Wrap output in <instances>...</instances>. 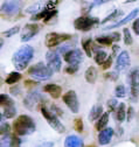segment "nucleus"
<instances>
[{
	"label": "nucleus",
	"instance_id": "f257e3e1",
	"mask_svg": "<svg viewBox=\"0 0 139 147\" xmlns=\"http://www.w3.org/2000/svg\"><path fill=\"white\" fill-rule=\"evenodd\" d=\"M13 130L15 136L18 137H24V136H29L35 132L36 126L34 119L27 115H21L15 119L13 123Z\"/></svg>",
	"mask_w": 139,
	"mask_h": 147
},
{
	"label": "nucleus",
	"instance_id": "f03ea898",
	"mask_svg": "<svg viewBox=\"0 0 139 147\" xmlns=\"http://www.w3.org/2000/svg\"><path fill=\"white\" fill-rule=\"evenodd\" d=\"M34 56V49L30 46H24L16 50L12 56V63L16 70H25Z\"/></svg>",
	"mask_w": 139,
	"mask_h": 147
},
{
	"label": "nucleus",
	"instance_id": "7ed1b4c3",
	"mask_svg": "<svg viewBox=\"0 0 139 147\" xmlns=\"http://www.w3.org/2000/svg\"><path fill=\"white\" fill-rule=\"evenodd\" d=\"M53 70H51L48 65H46L43 62H39L36 64L32 65L28 69V74L29 76H32L36 82H41V81H47L53 76Z\"/></svg>",
	"mask_w": 139,
	"mask_h": 147
},
{
	"label": "nucleus",
	"instance_id": "20e7f679",
	"mask_svg": "<svg viewBox=\"0 0 139 147\" xmlns=\"http://www.w3.org/2000/svg\"><path fill=\"white\" fill-rule=\"evenodd\" d=\"M57 4H59L57 1H49V3H47V4L43 6V8H42L41 12L32 15L30 20H32V21L42 20L43 22L48 24L49 20H51V19H53V18L57 14V9H56Z\"/></svg>",
	"mask_w": 139,
	"mask_h": 147
},
{
	"label": "nucleus",
	"instance_id": "39448f33",
	"mask_svg": "<svg viewBox=\"0 0 139 147\" xmlns=\"http://www.w3.org/2000/svg\"><path fill=\"white\" fill-rule=\"evenodd\" d=\"M43 102H46V98L43 97V95H41L39 91H29L26 95L25 99H24V105L29 110V111H38V110L42 109Z\"/></svg>",
	"mask_w": 139,
	"mask_h": 147
},
{
	"label": "nucleus",
	"instance_id": "423d86ee",
	"mask_svg": "<svg viewBox=\"0 0 139 147\" xmlns=\"http://www.w3.org/2000/svg\"><path fill=\"white\" fill-rule=\"evenodd\" d=\"M98 24H99V19H98V18L88 16V15H82V16H78L77 19H75L74 27H75V29L81 30V32H88V30L92 29Z\"/></svg>",
	"mask_w": 139,
	"mask_h": 147
},
{
	"label": "nucleus",
	"instance_id": "0eeeda50",
	"mask_svg": "<svg viewBox=\"0 0 139 147\" xmlns=\"http://www.w3.org/2000/svg\"><path fill=\"white\" fill-rule=\"evenodd\" d=\"M41 115L43 116V118L47 120V123L49 124V126L53 128V130H55L57 133H64L65 132V127L64 125L60 121V119L57 118L56 115H54L51 111H49V110L43 106L41 109Z\"/></svg>",
	"mask_w": 139,
	"mask_h": 147
},
{
	"label": "nucleus",
	"instance_id": "6e6552de",
	"mask_svg": "<svg viewBox=\"0 0 139 147\" xmlns=\"http://www.w3.org/2000/svg\"><path fill=\"white\" fill-rule=\"evenodd\" d=\"M0 104L4 107V112L1 115V119L6 118V119H11L14 118L16 115V109L14 106V102L13 99L6 95V94H1L0 95Z\"/></svg>",
	"mask_w": 139,
	"mask_h": 147
},
{
	"label": "nucleus",
	"instance_id": "1a4fd4ad",
	"mask_svg": "<svg viewBox=\"0 0 139 147\" xmlns=\"http://www.w3.org/2000/svg\"><path fill=\"white\" fill-rule=\"evenodd\" d=\"M72 39V35L70 34H65V33H55V32H51L48 33L46 35V46L48 48H55L57 46H60L61 43L69 41Z\"/></svg>",
	"mask_w": 139,
	"mask_h": 147
},
{
	"label": "nucleus",
	"instance_id": "9d476101",
	"mask_svg": "<svg viewBox=\"0 0 139 147\" xmlns=\"http://www.w3.org/2000/svg\"><path fill=\"white\" fill-rule=\"evenodd\" d=\"M130 82V92H131V99L134 102L139 97V68L133 69L128 77Z\"/></svg>",
	"mask_w": 139,
	"mask_h": 147
},
{
	"label": "nucleus",
	"instance_id": "9b49d317",
	"mask_svg": "<svg viewBox=\"0 0 139 147\" xmlns=\"http://www.w3.org/2000/svg\"><path fill=\"white\" fill-rule=\"evenodd\" d=\"M62 100L63 103L68 106V109L70 110L73 113H77L80 110V102L77 98V95L74 90H69L62 96Z\"/></svg>",
	"mask_w": 139,
	"mask_h": 147
},
{
	"label": "nucleus",
	"instance_id": "f8f14e48",
	"mask_svg": "<svg viewBox=\"0 0 139 147\" xmlns=\"http://www.w3.org/2000/svg\"><path fill=\"white\" fill-rule=\"evenodd\" d=\"M46 61H47V65L53 70V71H60L61 67H62V62H61V57L57 51L55 50H49L46 54Z\"/></svg>",
	"mask_w": 139,
	"mask_h": 147
},
{
	"label": "nucleus",
	"instance_id": "ddd939ff",
	"mask_svg": "<svg viewBox=\"0 0 139 147\" xmlns=\"http://www.w3.org/2000/svg\"><path fill=\"white\" fill-rule=\"evenodd\" d=\"M63 60L69 64V65H76L83 61V53L80 49H72L70 51H68L63 55Z\"/></svg>",
	"mask_w": 139,
	"mask_h": 147
},
{
	"label": "nucleus",
	"instance_id": "4468645a",
	"mask_svg": "<svg viewBox=\"0 0 139 147\" xmlns=\"http://www.w3.org/2000/svg\"><path fill=\"white\" fill-rule=\"evenodd\" d=\"M40 30V26L36 25V24H27L25 26V28L22 29V33H21V42H27L29 41L30 39H33Z\"/></svg>",
	"mask_w": 139,
	"mask_h": 147
},
{
	"label": "nucleus",
	"instance_id": "2eb2a0df",
	"mask_svg": "<svg viewBox=\"0 0 139 147\" xmlns=\"http://www.w3.org/2000/svg\"><path fill=\"white\" fill-rule=\"evenodd\" d=\"M131 64V61H130V55L126 50H123L120 51V54L117 56V60H116V71H123L125 69H128Z\"/></svg>",
	"mask_w": 139,
	"mask_h": 147
},
{
	"label": "nucleus",
	"instance_id": "dca6fc26",
	"mask_svg": "<svg viewBox=\"0 0 139 147\" xmlns=\"http://www.w3.org/2000/svg\"><path fill=\"white\" fill-rule=\"evenodd\" d=\"M138 14H139V7H138V8H136V9H133V11H131V12H130L125 18H124V19H121L120 21H117L116 24L110 25V26H108V27H104L103 29H104V30H109V29L118 28V27H120V26H123V25H125V24L130 22L131 20H136Z\"/></svg>",
	"mask_w": 139,
	"mask_h": 147
},
{
	"label": "nucleus",
	"instance_id": "f3484780",
	"mask_svg": "<svg viewBox=\"0 0 139 147\" xmlns=\"http://www.w3.org/2000/svg\"><path fill=\"white\" fill-rule=\"evenodd\" d=\"M21 4L19 1H6L1 5V12L6 15H14L19 12Z\"/></svg>",
	"mask_w": 139,
	"mask_h": 147
},
{
	"label": "nucleus",
	"instance_id": "a211bd4d",
	"mask_svg": "<svg viewBox=\"0 0 139 147\" xmlns=\"http://www.w3.org/2000/svg\"><path fill=\"white\" fill-rule=\"evenodd\" d=\"M119 40H120V34L118 32H113V33L108 34V35L98 36L96 39V41L103 46H111L113 41H119Z\"/></svg>",
	"mask_w": 139,
	"mask_h": 147
},
{
	"label": "nucleus",
	"instance_id": "6ab92c4d",
	"mask_svg": "<svg viewBox=\"0 0 139 147\" xmlns=\"http://www.w3.org/2000/svg\"><path fill=\"white\" fill-rule=\"evenodd\" d=\"M113 134H115V131H113L112 127L104 128V130L101 131L99 134H98V142H99V145H108L111 141Z\"/></svg>",
	"mask_w": 139,
	"mask_h": 147
},
{
	"label": "nucleus",
	"instance_id": "aec40b11",
	"mask_svg": "<svg viewBox=\"0 0 139 147\" xmlns=\"http://www.w3.org/2000/svg\"><path fill=\"white\" fill-rule=\"evenodd\" d=\"M43 91L47 94H49L53 98H59L62 94V88L57 84H47L43 86Z\"/></svg>",
	"mask_w": 139,
	"mask_h": 147
},
{
	"label": "nucleus",
	"instance_id": "412c9836",
	"mask_svg": "<svg viewBox=\"0 0 139 147\" xmlns=\"http://www.w3.org/2000/svg\"><path fill=\"white\" fill-rule=\"evenodd\" d=\"M64 147H84V144L82 139H80L77 136H68L64 140Z\"/></svg>",
	"mask_w": 139,
	"mask_h": 147
},
{
	"label": "nucleus",
	"instance_id": "4be33fe9",
	"mask_svg": "<svg viewBox=\"0 0 139 147\" xmlns=\"http://www.w3.org/2000/svg\"><path fill=\"white\" fill-rule=\"evenodd\" d=\"M103 106L101 104H96L91 107L90 112H89V120L90 121H95L96 119H99L102 116H103Z\"/></svg>",
	"mask_w": 139,
	"mask_h": 147
},
{
	"label": "nucleus",
	"instance_id": "5701e85b",
	"mask_svg": "<svg viewBox=\"0 0 139 147\" xmlns=\"http://www.w3.org/2000/svg\"><path fill=\"white\" fill-rule=\"evenodd\" d=\"M82 47H83V49H84V51H85V54H86V56H88V57H92L94 50H96V51L98 50L97 47H96V45L94 43V41L91 39L84 40L82 42Z\"/></svg>",
	"mask_w": 139,
	"mask_h": 147
},
{
	"label": "nucleus",
	"instance_id": "b1692460",
	"mask_svg": "<svg viewBox=\"0 0 139 147\" xmlns=\"http://www.w3.org/2000/svg\"><path fill=\"white\" fill-rule=\"evenodd\" d=\"M84 77H85V81L88 82V83L94 84V83L96 82V80H97V70H96V68L90 65L88 69L85 70Z\"/></svg>",
	"mask_w": 139,
	"mask_h": 147
},
{
	"label": "nucleus",
	"instance_id": "393cba45",
	"mask_svg": "<svg viewBox=\"0 0 139 147\" xmlns=\"http://www.w3.org/2000/svg\"><path fill=\"white\" fill-rule=\"evenodd\" d=\"M109 117H110V113L109 112H104L103 113V116L97 120V123H96V125H95V128L97 131H103L104 128H107L105 126L108 125V123H109Z\"/></svg>",
	"mask_w": 139,
	"mask_h": 147
},
{
	"label": "nucleus",
	"instance_id": "a878e982",
	"mask_svg": "<svg viewBox=\"0 0 139 147\" xmlns=\"http://www.w3.org/2000/svg\"><path fill=\"white\" fill-rule=\"evenodd\" d=\"M126 118V106L124 103H119L117 110H116V119L121 123V121H124Z\"/></svg>",
	"mask_w": 139,
	"mask_h": 147
},
{
	"label": "nucleus",
	"instance_id": "bb28decb",
	"mask_svg": "<svg viewBox=\"0 0 139 147\" xmlns=\"http://www.w3.org/2000/svg\"><path fill=\"white\" fill-rule=\"evenodd\" d=\"M21 74L20 72H18V71H12V72H9L8 74V76L6 77V80H5V82H6V84H8V85H13V84H15V83H18L20 80H21Z\"/></svg>",
	"mask_w": 139,
	"mask_h": 147
},
{
	"label": "nucleus",
	"instance_id": "cd10ccee",
	"mask_svg": "<svg viewBox=\"0 0 139 147\" xmlns=\"http://www.w3.org/2000/svg\"><path fill=\"white\" fill-rule=\"evenodd\" d=\"M94 59H95V62L97 63V64H99V65H103L104 63L107 62V60L109 59V56H108V54L104 51V50H97L96 53H95V56H94Z\"/></svg>",
	"mask_w": 139,
	"mask_h": 147
},
{
	"label": "nucleus",
	"instance_id": "c85d7f7f",
	"mask_svg": "<svg viewBox=\"0 0 139 147\" xmlns=\"http://www.w3.org/2000/svg\"><path fill=\"white\" fill-rule=\"evenodd\" d=\"M121 15H123V11H120V9H115L112 13H110L108 16L104 18V19L101 21V24H107V22H109V21L117 20L118 18H120Z\"/></svg>",
	"mask_w": 139,
	"mask_h": 147
},
{
	"label": "nucleus",
	"instance_id": "c756f323",
	"mask_svg": "<svg viewBox=\"0 0 139 147\" xmlns=\"http://www.w3.org/2000/svg\"><path fill=\"white\" fill-rule=\"evenodd\" d=\"M104 3H105V0H103V1H92V3H85V4H84V6H83V8H82V12H83V13H84V15H85L86 13L91 12V9H92L94 7H96V6H99V5L104 4Z\"/></svg>",
	"mask_w": 139,
	"mask_h": 147
},
{
	"label": "nucleus",
	"instance_id": "7c9ffc66",
	"mask_svg": "<svg viewBox=\"0 0 139 147\" xmlns=\"http://www.w3.org/2000/svg\"><path fill=\"white\" fill-rule=\"evenodd\" d=\"M43 6H45V5H41V4H34V5L29 6V7H27V8H26V12H27V13H30V14L34 15V14H36V13L41 12L42 8H43Z\"/></svg>",
	"mask_w": 139,
	"mask_h": 147
},
{
	"label": "nucleus",
	"instance_id": "2f4dec72",
	"mask_svg": "<svg viewBox=\"0 0 139 147\" xmlns=\"http://www.w3.org/2000/svg\"><path fill=\"white\" fill-rule=\"evenodd\" d=\"M126 95V90H125V86L123 84H119L116 86L115 89V96L118 97V98H124Z\"/></svg>",
	"mask_w": 139,
	"mask_h": 147
},
{
	"label": "nucleus",
	"instance_id": "473e14b6",
	"mask_svg": "<svg viewBox=\"0 0 139 147\" xmlns=\"http://www.w3.org/2000/svg\"><path fill=\"white\" fill-rule=\"evenodd\" d=\"M13 142V136H3L1 137V142H0V147H11Z\"/></svg>",
	"mask_w": 139,
	"mask_h": 147
},
{
	"label": "nucleus",
	"instance_id": "72a5a7b5",
	"mask_svg": "<svg viewBox=\"0 0 139 147\" xmlns=\"http://www.w3.org/2000/svg\"><path fill=\"white\" fill-rule=\"evenodd\" d=\"M123 35H124V43L126 46H131L133 43V39H132V36H131V33L128 28L123 29Z\"/></svg>",
	"mask_w": 139,
	"mask_h": 147
},
{
	"label": "nucleus",
	"instance_id": "f704fd0d",
	"mask_svg": "<svg viewBox=\"0 0 139 147\" xmlns=\"http://www.w3.org/2000/svg\"><path fill=\"white\" fill-rule=\"evenodd\" d=\"M107 105H108V110H109V112H113V111H116V110H117V107H118L119 103H118L115 98H112V99H109V100L107 102Z\"/></svg>",
	"mask_w": 139,
	"mask_h": 147
},
{
	"label": "nucleus",
	"instance_id": "c9c22d12",
	"mask_svg": "<svg viewBox=\"0 0 139 147\" xmlns=\"http://www.w3.org/2000/svg\"><path fill=\"white\" fill-rule=\"evenodd\" d=\"M104 78L115 82V81H117V80L119 78V72H118V71H110V72H107V74H104Z\"/></svg>",
	"mask_w": 139,
	"mask_h": 147
},
{
	"label": "nucleus",
	"instance_id": "e433bc0d",
	"mask_svg": "<svg viewBox=\"0 0 139 147\" xmlns=\"http://www.w3.org/2000/svg\"><path fill=\"white\" fill-rule=\"evenodd\" d=\"M19 30H20V27L19 26H15V27H12L11 29L4 32L3 34H4V36H6V38H11V36L15 35L16 33H19Z\"/></svg>",
	"mask_w": 139,
	"mask_h": 147
},
{
	"label": "nucleus",
	"instance_id": "4c0bfd02",
	"mask_svg": "<svg viewBox=\"0 0 139 147\" xmlns=\"http://www.w3.org/2000/svg\"><path fill=\"white\" fill-rule=\"evenodd\" d=\"M74 127H75V130L80 133L83 131V120H82V118H76L74 120Z\"/></svg>",
	"mask_w": 139,
	"mask_h": 147
},
{
	"label": "nucleus",
	"instance_id": "58836bf2",
	"mask_svg": "<svg viewBox=\"0 0 139 147\" xmlns=\"http://www.w3.org/2000/svg\"><path fill=\"white\" fill-rule=\"evenodd\" d=\"M9 125L7 123H4L1 121V128H0V131H1V137L3 136H8L9 134Z\"/></svg>",
	"mask_w": 139,
	"mask_h": 147
},
{
	"label": "nucleus",
	"instance_id": "ea45409f",
	"mask_svg": "<svg viewBox=\"0 0 139 147\" xmlns=\"http://www.w3.org/2000/svg\"><path fill=\"white\" fill-rule=\"evenodd\" d=\"M9 92H11L13 96H19V95H21V88H20L19 85H13V86H11V89H9Z\"/></svg>",
	"mask_w": 139,
	"mask_h": 147
},
{
	"label": "nucleus",
	"instance_id": "a19ab883",
	"mask_svg": "<svg viewBox=\"0 0 139 147\" xmlns=\"http://www.w3.org/2000/svg\"><path fill=\"white\" fill-rule=\"evenodd\" d=\"M34 147H54V142L53 141H42L36 144Z\"/></svg>",
	"mask_w": 139,
	"mask_h": 147
},
{
	"label": "nucleus",
	"instance_id": "79ce46f5",
	"mask_svg": "<svg viewBox=\"0 0 139 147\" xmlns=\"http://www.w3.org/2000/svg\"><path fill=\"white\" fill-rule=\"evenodd\" d=\"M112 60H113V56H112V55H110V56H109V59L107 60V62H105V63H104V64L102 65V69H104V70L109 69V68L112 65Z\"/></svg>",
	"mask_w": 139,
	"mask_h": 147
},
{
	"label": "nucleus",
	"instance_id": "37998d69",
	"mask_svg": "<svg viewBox=\"0 0 139 147\" xmlns=\"http://www.w3.org/2000/svg\"><path fill=\"white\" fill-rule=\"evenodd\" d=\"M78 70V67H76V65H69V67H67L65 69H64V71L67 72V74H75L76 71Z\"/></svg>",
	"mask_w": 139,
	"mask_h": 147
},
{
	"label": "nucleus",
	"instance_id": "c03bdc74",
	"mask_svg": "<svg viewBox=\"0 0 139 147\" xmlns=\"http://www.w3.org/2000/svg\"><path fill=\"white\" fill-rule=\"evenodd\" d=\"M132 29H133V32H134L137 35H139V18H137V19L133 21V24H132Z\"/></svg>",
	"mask_w": 139,
	"mask_h": 147
},
{
	"label": "nucleus",
	"instance_id": "a18cd8bd",
	"mask_svg": "<svg viewBox=\"0 0 139 147\" xmlns=\"http://www.w3.org/2000/svg\"><path fill=\"white\" fill-rule=\"evenodd\" d=\"M51 112H53L54 115H56V116H62V115H63V111H62L60 107H57L56 105L51 106Z\"/></svg>",
	"mask_w": 139,
	"mask_h": 147
},
{
	"label": "nucleus",
	"instance_id": "49530a36",
	"mask_svg": "<svg viewBox=\"0 0 139 147\" xmlns=\"http://www.w3.org/2000/svg\"><path fill=\"white\" fill-rule=\"evenodd\" d=\"M20 146H21V140L16 136H13V142L11 147H20Z\"/></svg>",
	"mask_w": 139,
	"mask_h": 147
},
{
	"label": "nucleus",
	"instance_id": "de8ad7c7",
	"mask_svg": "<svg viewBox=\"0 0 139 147\" xmlns=\"http://www.w3.org/2000/svg\"><path fill=\"white\" fill-rule=\"evenodd\" d=\"M119 48H120V47H119L118 45H113V46H112V54H111V55H112L113 57L117 56V53L119 51Z\"/></svg>",
	"mask_w": 139,
	"mask_h": 147
},
{
	"label": "nucleus",
	"instance_id": "09e8293b",
	"mask_svg": "<svg viewBox=\"0 0 139 147\" xmlns=\"http://www.w3.org/2000/svg\"><path fill=\"white\" fill-rule=\"evenodd\" d=\"M133 112H134L133 107H129V109H128V121H130V120H131V118L133 117V115H134Z\"/></svg>",
	"mask_w": 139,
	"mask_h": 147
},
{
	"label": "nucleus",
	"instance_id": "8fccbe9b",
	"mask_svg": "<svg viewBox=\"0 0 139 147\" xmlns=\"http://www.w3.org/2000/svg\"><path fill=\"white\" fill-rule=\"evenodd\" d=\"M25 85H26V86L38 85V82H36V81H30V80H26V81H25Z\"/></svg>",
	"mask_w": 139,
	"mask_h": 147
},
{
	"label": "nucleus",
	"instance_id": "3c124183",
	"mask_svg": "<svg viewBox=\"0 0 139 147\" xmlns=\"http://www.w3.org/2000/svg\"><path fill=\"white\" fill-rule=\"evenodd\" d=\"M86 147H97L96 145H89V146H86Z\"/></svg>",
	"mask_w": 139,
	"mask_h": 147
}]
</instances>
